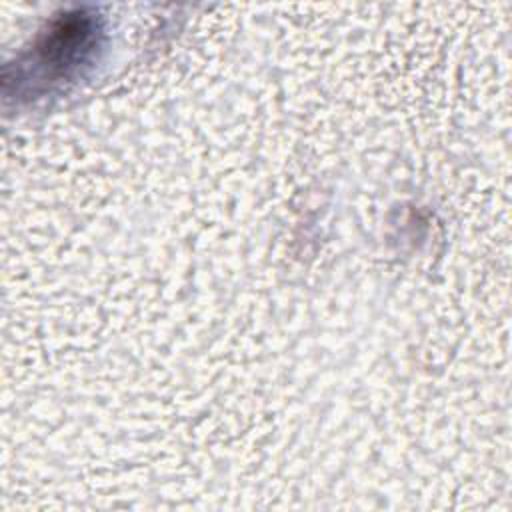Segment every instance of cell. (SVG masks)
I'll list each match as a JSON object with an SVG mask.
<instances>
[{"label":"cell","mask_w":512,"mask_h":512,"mask_svg":"<svg viewBox=\"0 0 512 512\" xmlns=\"http://www.w3.org/2000/svg\"><path fill=\"white\" fill-rule=\"evenodd\" d=\"M98 28L94 18L84 14H68L58 20L48 34L32 50L30 60L34 80L58 82L76 72L94 52Z\"/></svg>","instance_id":"obj_1"}]
</instances>
